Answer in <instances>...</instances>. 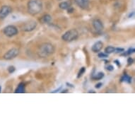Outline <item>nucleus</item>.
Masks as SVG:
<instances>
[{"label":"nucleus","mask_w":135,"mask_h":135,"mask_svg":"<svg viewBox=\"0 0 135 135\" xmlns=\"http://www.w3.org/2000/svg\"><path fill=\"white\" fill-rule=\"evenodd\" d=\"M27 9L31 15H38L42 11L43 4L40 0H30L27 4Z\"/></svg>","instance_id":"1"},{"label":"nucleus","mask_w":135,"mask_h":135,"mask_svg":"<svg viewBox=\"0 0 135 135\" xmlns=\"http://www.w3.org/2000/svg\"><path fill=\"white\" fill-rule=\"evenodd\" d=\"M55 52V47L50 42L42 43L38 49V55L40 57L45 58L54 53Z\"/></svg>","instance_id":"2"},{"label":"nucleus","mask_w":135,"mask_h":135,"mask_svg":"<svg viewBox=\"0 0 135 135\" xmlns=\"http://www.w3.org/2000/svg\"><path fill=\"white\" fill-rule=\"evenodd\" d=\"M79 38V32L76 29H70L69 31H66L62 36V40L64 42H70L74 41Z\"/></svg>","instance_id":"3"},{"label":"nucleus","mask_w":135,"mask_h":135,"mask_svg":"<svg viewBox=\"0 0 135 135\" xmlns=\"http://www.w3.org/2000/svg\"><path fill=\"white\" fill-rule=\"evenodd\" d=\"M3 33L5 36L9 37V38H12L13 36H16L18 33V28L13 25H9L4 28Z\"/></svg>","instance_id":"4"},{"label":"nucleus","mask_w":135,"mask_h":135,"mask_svg":"<svg viewBox=\"0 0 135 135\" xmlns=\"http://www.w3.org/2000/svg\"><path fill=\"white\" fill-rule=\"evenodd\" d=\"M19 50L17 48H11L4 55L3 57L5 60H11L19 55Z\"/></svg>","instance_id":"5"},{"label":"nucleus","mask_w":135,"mask_h":135,"mask_svg":"<svg viewBox=\"0 0 135 135\" xmlns=\"http://www.w3.org/2000/svg\"><path fill=\"white\" fill-rule=\"evenodd\" d=\"M37 26H38V23L35 21H28V22L25 23L24 25L23 26L22 30L25 32H31L37 28Z\"/></svg>","instance_id":"6"},{"label":"nucleus","mask_w":135,"mask_h":135,"mask_svg":"<svg viewBox=\"0 0 135 135\" xmlns=\"http://www.w3.org/2000/svg\"><path fill=\"white\" fill-rule=\"evenodd\" d=\"M12 12V8L8 5H4L0 9V19H4Z\"/></svg>","instance_id":"7"},{"label":"nucleus","mask_w":135,"mask_h":135,"mask_svg":"<svg viewBox=\"0 0 135 135\" xmlns=\"http://www.w3.org/2000/svg\"><path fill=\"white\" fill-rule=\"evenodd\" d=\"M93 27L95 29V31L97 32L98 33H103V31L104 30V25L103 23V22L101 21L98 19V18H95L93 21Z\"/></svg>","instance_id":"8"},{"label":"nucleus","mask_w":135,"mask_h":135,"mask_svg":"<svg viewBox=\"0 0 135 135\" xmlns=\"http://www.w3.org/2000/svg\"><path fill=\"white\" fill-rule=\"evenodd\" d=\"M74 2L78 7L83 10H87L89 9L90 0H74Z\"/></svg>","instance_id":"9"},{"label":"nucleus","mask_w":135,"mask_h":135,"mask_svg":"<svg viewBox=\"0 0 135 135\" xmlns=\"http://www.w3.org/2000/svg\"><path fill=\"white\" fill-rule=\"evenodd\" d=\"M103 47V43L102 41L99 40V41H97L93 45V46L91 47V50L93 52L97 53V52H99L102 50Z\"/></svg>","instance_id":"10"},{"label":"nucleus","mask_w":135,"mask_h":135,"mask_svg":"<svg viewBox=\"0 0 135 135\" xmlns=\"http://www.w3.org/2000/svg\"><path fill=\"white\" fill-rule=\"evenodd\" d=\"M72 5V2L71 0L69 1H64V2H62L59 4V7L62 10H66L67 9H69V7H71Z\"/></svg>","instance_id":"11"},{"label":"nucleus","mask_w":135,"mask_h":135,"mask_svg":"<svg viewBox=\"0 0 135 135\" xmlns=\"http://www.w3.org/2000/svg\"><path fill=\"white\" fill-rule=\"evenodd\" d=\"M40 21L42 24H48L52 21V16L50 14H45L40 18Z\"/></svg>","instance_id":"12"},{"label":"nucleus","mask_w":135,"mask_h":135,"mask_svg":"<svg viewBox=\"0 0 135 135\" xmlns=\"http://www.w3.org/2000/svg\"><path fill=\"white\" fill-rule=\"evenodd\" d=\"M26 92V86H25L24 83H20L18 84L17 88L16 89L15 93H23Z\"/></svg>","instance_id":"13"},{"label":"nucleus","mask_w":135,"mask_h":135,"mask_svg":"<svg viewBox=\"0 0 135 135\" xmlns=\"http://www.w3.org/2000/svg\"><path fill=\"white\" fill-rule=\"evenodd\" d=\"M104 73L102 72V71H99V72H98V73L95 74H93L92 76H91V79L94 81H98V80L102 79L104 77Z\"/></svg>","instance_id":"14"},{"label":"nucleus","mask_w":135,"mask_h":135,"mask_svg":"<svg viewBox=\"0 0 135 135\" xmlns=\"http://www.w3.org/2000/svg\"><path fill=\"white\" fill-rule=\"evenodd\" d=\"M132 79L130 76L127 74H124L120 79V81L125 82V83H127V84H131L132 83Z\"/></svg>","instance_id":"15"},{"label":"nucleus","mask_w":135,"mask_h":135,"mask_svg":"<svg viewBox=\"0 0 135 135\" xmlns=\"http://www.w3.org/2000/svg\"><path fill=\"white\" fill-rule=\"evenodd\" d=\"M115 47H114L113 46H108L105 48V53L108 54V55L113 53V52H115Z\"/></svg>","instance_id":"16"},{"label":"nucleus","mask_w":135,"mask_h":135,"mask_svg":"<svg viewBox=\"0 0 135 135\" xmlns=\"http://www.w3.org/2000/svg\"><path fill=\"white\" fill-rule=\"evenodd\" d=\"M135 52V50L134 48H129L128 49V50H127L126 52H124V54H122V55H132V54L134 53Z\"/></svg>","instance_id":"17"},{"label":"nucleus","mask_w":135,"mask_h":135,"mask_svg":"<svg viewBox=\"0 0 135 135\" xmlns=\"http://www.w3.org/2000/svg\"><path fill=\"white\" fill-rule=\"evenodd\" d=\"M85 72H86V67L83 66V67H81V68L80 69L79 71V73H78V74H77L78 79H79V78L81 77L82 76H83V74H84Z\"/></svg>","instance_id":"18"},{"label":"nucleus","mask_w":135,"mask_h":135,"mask_svg":"<svg viewBox=\"0 0 135 135\" xmlns=\"http://www.w3.org/2000/svg\"><path fill=\"white\" fill-rule=\"evenodd\" d=\"M98 57L100 59H104V58H107L108 57V55L106 53H105V52H99L98 55Z\"/></svg>","instance_id":"19"},{"label":"nucleus","mask_w":135,"mask_h":135,"mask_svg":"<svg viewBox=\"0 0 135 135\" xmlns=\"http://www.w3.org/2000/svg\"><path fill=\"white\" fill-rule=\"evenodd\" d=\"M7 70H8V72H9V74L13 73V72H14V71H15V70H16L15 66H9V67H8V69H7Z\"/></svg>","instance_id":"20"},{"label":"nucleus","mask_w":135,"mask_h":135,"mask_svg":"<svg viewBox=\"0 0 135 135\" xmlns=\"http://www.w3.org/2000/svg\"><path fill=\"white\" fill-rule=\"evenodd\" d=\"M127 63H128V65L129 66H130V65H132V64L134 63V59H133L132 57H129L128 59H127Z\"/></svg>","instance_id":"21"},{"label":"nucleus","mask_w":135,"mask_h":135,"mask_svg":"<svg viewBox=\"0 0 135 135\" xmlns=\"http://www.w3.org/2000/svg\"><path fill=\"white\" fill-rule=\"evenodd\" d=\"M124 51V48H120V47H117L115 48V52H117V53H120V52H123Z\"/></svg>","instance_id":"22"},{"label":"nucleus","mask_w":135,"mask_h":135,"mask_svg":"<svg viewBox=\"0 0 135 135\" xmlns=\"http://www.w3.org/2000/svg\"><path fill=\"white\" fill-rule=\"evenodd\" d=\"M114 69H115L114 66H113V65H111V64H109L108 66L106 67V69L109 71H113V70H114Z\"/></svg>","instance_id":"23"},{"label":"nucleus","mask_w":135,"mask_h":135,"mask_svg":"<svg viewBox=\"0 0 135 135\" xmlns=\"http://www.w3.org/2000/svg\"><path fill=\"white\" fill-rule=\"evenodd\" d=\"M66 11H67V13H72L74 12V9L72 7H70L69 9H66Z\"/></svg>","instance_id":"24"},{"label":"nucleus","mask_w":135,"mask_h":135,"mask_svg":"<svg viewBox=\"0 0 135 135\" xmlns=\"http://www.w3.org/2000/svg\"><path fill=\"white\" fill-rule=\"evenodd\" d=\"M102 86H103V84H102V83H98V84H95V89H100V87Z\"/></svg>","instance_id":"25"},{"label":"nucleus","mask_w":135,"mask_h":135,"mask_svg":"<svg viewBox=\"0 0 135 135\" xmlns=\"http://www.w3.org/2000/svg\"><path fill=\"white\" fill-rule=\"evenodd\" d=\"M62 86H60L59 87V88H58L57 89H56V90H55V91H52V93H57V92H59V91H60V90H61V89H62Z\"/></svg>","instance_id":"26"},{"label":"nucleus","mask_w":135,"mask_h":135,"mask_svg":"<svg viewBox=\"0 0 135 135\" xmlns=\"http://www.w3.org/2000/svg\"><path fill=\"white\" fill-rule=\"evenodd\" d=\"M66 85L67 86L70 87V88H72V89H73V88H74V86L73 84H71L70 83H68V82H66Z\"/></svg>","instance_id":"27"},{"label":"nucleus","mask_w":135,"mask_h":135,"mask_svg":"<svg viewBox=\"0 0 135 135\" xmlns=\"http://www.w3.org/2000/svg\"><path fill=\"white\" fill-rule=\"evenodd\" d=\"M114 62H115V64H117V65L118 66H121V64H120V61H119V60H115V61H114Z\"/></svg>","instance_id":"28"},{"label":"nucleus","mask_w":135,"mask_h":135,"mask_svg":"<svg viewBox=\"0 0 135 135\" xmlns=\"http://www.w3.org/2000/svg\"><path fill=\"white\" fill-rule=\"evenodd\" d=\"M134 12H132V13H130V14L129 15V18H131V17H132V16H134Z\"/></svg>","instance_id":"29"},{"label":"nucleus","mask_w":135,"mask_h":135,"mask_svg":"<svg viewBox=\"0 0 135 135\" xmlns=\"http://www.w3.org/2000/svg\"><path fill=\"white\" fill-rule=\"evenodd\" d=\"M68 91V90H64V91H61V93H66Z\"/></svg>","instance_id":"30"},{"label":"nucleus","mask_w":135,"mask_h":135,"mask_svg":"<svg viewBox=\"0 0 135 135\" xmlns=\"http://www.w3.org/2000/svg\"><path fill=\"white\" fill-rule=\"evenodd\" d=\"M89 93H95V91H89Z\"/></svg>","instance_id":"31"},{"label":"nucleus","mask_w":135,"mask_h":135,"mask_svg":"<svg viewBox=\"0 0 135 135\" xmlns=\"http://www.w3.org/2000/svg\"><path fill=\"white\" fill-rule=\"evenodd\" d=\"M1 91H2V87L0 86V93H1Z\"/></svg>","instance_id":"32"}]
</instances>
